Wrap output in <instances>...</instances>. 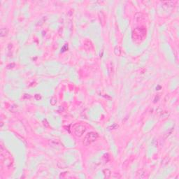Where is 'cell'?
I'll use <instances>...</instances> for the list:
<instances>
[{"instance_id":"obj_1","label":"cell","mask_w":179,"mask_h":179,"mask_svg":"<svg viewBox=\"0 0 179 179\" xmlns=\"http://www.w3.org/2000/svg\"><path fill=\"white\" fill-rule=\"evenodd\" d=\"M146 36V29L145 27H137L132 32V39L136 43H141Z\"/></svg>"},{"instance_id":"obj_2","label":"cell","mask_w":179,"mask_h":179,"mask_svg":"<svg viewBox=\"0 0 179 179\" xmlns=\"http://www.w3.org/2000/svg\"><path fill=\"white\" fill-rule=\"evenodd\" d=\"M97 137H98V134L96 132H89L88 134H86V136H85L84 140H83V144L85 146H88V145L97 140Z\"/></svg>"},{"instance_id":"obj_3","label":"cell","mask_w":179,"mask_h":179,"mask_svg":"<svg viewBox=\"0 0 179 179\" xmlns=\"http://www.w3.org/2000/svg\"><path fill=\"white\" fill-rule=\"evenodd\" d=\"M85 131H86V127L82 125H76L74 126V132L76 136L80 137L84 134Z\"/></svg>"},{"instance_id":"obj_4","label":"cell","mask_w":179,"mask_h":179,"mask_svg":"<svg viewBox=\"0 0 179 179\" xmlns=\"http://www.w3.org/2000/svg\"><path fill=\"white\" fill-rule=\"evenodd\" d=\"M121 53H122V50H121L120 47L118 46V45L116 46V47L115 48V49H114V53H115V55L120 56V55H121Z\"/></svg>"},{"instance_id":"obj_5","label":"cell","mask_w":179,"mask_h":179,"mask_svg":"<svg viewBox=\"0 0 179 179\" xmlns=\"http://www.w3.org/2000/svg\"><path fill=\"white\" fill-rule=\"evenodd\" d=\"M103 173L104 175V177L105 178H109L110 176H111V171H110V170L108 169H104L103 171Z\"/></svg>"},{"instance_id":"obj_6","label":"cell","mask_w":179,"mask_h":179,"mask_svg":"<svg viewBox=\"0 0 179 179\" xmlns=\"http://www.w3.org/2000/svg\"><path fill=\"white\" fill-rule=\"evenodd\" d=\"M7 29H6V28H2L1 29V33H0V35H1V37H5V36H6V34H7Z\"/></svg>"}]
</instances>
